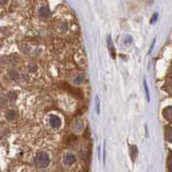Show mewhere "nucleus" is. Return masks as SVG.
<instances>
[{"mask_svg":"<svg viewBox=\"0 0 172 172\" xmlns=\"http://www.w3.org/2000/svg\"><path fill=\"white\" fill-rule=\"evenodd\" d=\"M10 77L12 78V80H17L18 77H19L18 73H17V71H15V70H12V71L10 72Z\"/></svg>","mask_w":172,"mask_h":172,"instance_id":"9b49d317","label":"nucleus"},{"mask_svg":"<svg viewBox=\"0 0 172 172\" xmlns=\"http://www.w3.org/2000/svg\"><path fill=\"white\" fill-rule=\"evenodd\" d=\"M165 89L167 90V92L168 93H172V83H171V84H167V86H166Z\"/></svg>","mask_w":172,"mask_h":172,"instance_id":"dca6fc26","label":"nucleus"},{"mask_svg":"<svg viewBox=\"0 0 172 172\" xmlns=\"http://www.w3.org/2000/svg\"><path fill=\"white\" fill-rule=\"evenodd\" d=\"M107 42H108V47H109V48H110L111 56H112L113 58H115V56H116V55H115L114 48H113V43H112V41H111V37H110V36H108Z\"/></svg>","mask_w":172,"mask_h":172,"instance_id":"1a4fd4ad","label":"nucleus"},{"mask_svg":"<svg viewBox=\"0 0 172 172\" xmlns=\"http://www.w3.org/2000/svg\"><path fill=\"white\" fill-rule=\"evenodd\" d=\"M83 80H84V75L83 74H80V75L76 76V78L74 79V83L75 84H80Z\"/></svg>","mask_w":172,"mask_h":172,"instance_id":"ddd939ff","label":"nucleus"},{"mask_svg":"<svg viewBox=\"0 0 172 172\" xmlns=\"http://www.w3.org/2000/svg\"><path fill=\"white\" fill-rule=\"evenodd\" d=\"M95 102H96V109H97V113H100V100L98 98V96H96L95 98Z\"/></svg>","mask_w":172,"mask_h":172,"instance_id":"2eb2a0df","label":"nucleus"},{"mask_svg":"<svg viewBox=\"0 0 172 172\" xmlns=\"http://www.w3.org/2000/svg\"><path fill=\"white\" fill-rule=\"evenodd\" d=\"M129 153H130V157L132 158V162H134L135 159L137 158L138 154V147L136 145H131L130 149H129Z\"/></svg>","mask_w":172,"mask_h":172,"instance_id":"39448f33","label":"nucleus"},{"mask_svg":"<svg viewBox=\"0 0 172 172\" xmlns=\"http://www.w3.org/2000/svg\"><path fill=\"white\" fill-rule=\"evenodd\" d=\"M49 124L53 128H59L61 125V119L56 115H50L49 117Z\"/></svg>","mask_w":172,"mask_h":172,"instance_id":"f03ea898","label":"nucleus"},{"mask_svg":"<svg viewBox=\"0 0 172 172\" xmlns=\"http://www.w3.org/2000/svg\"><path fill=\"white\" fill-rule=\"evenodd\" d=\"M132 36H131V35H128V36H127V39H126V42H132Z\"/></svg>","mask_w":172,"mask_h":172,"instance_id":"6ab92c4d","label":"nucleus"},{"mask_svg":"<svg viewBox=\"0 0 172 172\" xmlns=\"http://www.w3.org/2000/svg\"><path fill=\"white\" fill-rule=\"evenodd\" d=\"M144 87H145V93H146V97H147V100H150V93H149V89H148V87H147V84H146V80H144Z\"/></svg>","mask_w":172,"mask_h":172,"instance_id":"4468645a","label":"nucleus"},{"mask_svg":"<svg viewBox=\"0 0 172 172\" xmlns=\"http://www.w3.org/2000/svg\"><path fill=\"white\" fill-rule=\"evenodd\" d=\"M169 76H170L171 78H172V70L170 71V73H169Z\"/></svg>","mask_w":172,"mask_h":172,"instance_id":"412c9836","label":"nucleus"},{"mask_svg":"<svg viewBox=\"0 0 172 172\" xmlns=\"http://www.w3.org/2000/svg\"><path fill=\"white\" fill-rule=\"evenodd\" d=\"M29 69H30V70L31 72H34L35 70L36 69V67H35V66H33V65H30V66L29 67Z\"/></svg>","mask_w":172,"mask_h":172,"instance_id":"a211bd4d","label":"nucleus"},{"mask_svg":"<svg viewBox=\"0 0 172 172\" xmlns=\"http://www.w3.org/2000/svg\"><path fill=\"white\" fill-rule=\"evenodd\" d=\"M6 2H7V0H0V4H6Z\"/></svg>","mask_w":172,"mask_h":172,"instance_id":"aec40b11","label":"nucleus"},{"mask_svg":"<svg viewBox=\"0 0 172 172\" xmlns=\"http://www.w3.org/2000/svg\"><path fill=\"white\" fill-rule=\"evenodd\" d=\"M164 138L166 141L172 143V126H167L164 130Z\"/></svg>","mask_w":172,"mask_h":172,"instance_id":"423d86ee","label":"nucleus"},{"mask_svg":"<svg viewBox=\"0 0 172 172\" xmlns=\"http://www.w3.org/2000/svg\"><path fill=\"white\" fill-rule=\"evenodd\" d=\"M7 96H8V99L10 100H15L17 99V93L15 92H10Z\"/></svg>","mask_w":172,"mask_h":172,"instance_id":"f8f14e48","label":"nucleus"},{"mask_svg":"<svg viewBox=\"0 0 172 172\" xmlns=\"http://www.w3.org/2000/svg\"><path fill=\"white\" fill-rule=\"evenodd\" d=\"M167 167L169 171L172 172V152H170L167 158Z\"/></svg>","mask_w":172,"mask_h":172,"instance_id":"9d476101","label":"nucleus"},{"mask_svg":"<svg viewBox=\"0 0 172 172\" xmlns=\"http://www.w3.org/2000/svg\"><path fill=\"white\" fill-rule=\"evenodd\" d=\"M49 162H50L49 157L45 152H38L35 157V165L39 169L46 168L49 164Z\"/></svg>","mask_w":172,"mask_h":172,"instance_id":"f257e3e1","label":"nucleus"},{"mask_svg":"<svg viewBox=\"0 0 172 172\" xmlns=\"http://www.w3.org/2000/svg\"><path fill=\"white\" fill-rule=\"evenodd\" d=\"M163 116L167 121L172 122V106H169L163 108Z\"/></svg>","mask_w":172,"mask_h":172,"instance_id":"7ed1b4c3","label":"nucleus"},{"mask_svg":"<svg viewBox=\"0 0 172 172\" xmlns=\"http://www.w3.org/2000/svg\"><path fill=\"white\" fill-rule=\"evenodd\" d=\"M17 113L14 110H9L6 113V119L8 120H14V119H17Z\"/></svg>","mask_w":172,"mask_h":172,"instance_id":"6e6552de","label":"nucleus"},{"mask_svg":"<svg viewBox=\"0 0 172 172\" xmlns=\"http://www.w3.org/2000/svg\"><path fill=\"white\" fill-rule=\"evenodd\" d=\"M39 15L43 17H48L50 15V10L48 6H42L39 9Z\"/></svg>","mask_w":172,"mask_h":172,"instance_id":"0eeeda50","label":"nucleus"},{"mask_svg":"<svg viewBox=\"0 0 172 172\" xmlns=\"http://www.w3.org/2000/svg\"><path fill=\"white\" fill-rule=\"evenodd\" d=\"M63 161H64V163L67 164V165H72L75 161H76V158L74 154L72 153H67L65 156H64V158H63Z\"/></svg>","mask_w":172,"mask_h":172,"instance_id":"20e7f679","label":"nucleus"},{"mask_svg":"<svg viewBox=\"0 0 172 172\" xmlns=\"http://www.w3.org/2000/svg\"><path fill=\"white\" fill-rule=\"evenodd\" d=\"M157 19H158V13H155L154 15H153V17H152V18H151V23H153V22H156L157 21Z\"/></svg>","mask_w":172,"mask_h":172,"instance_id":"f3484780","label":"nucleus"}]
</instances>
